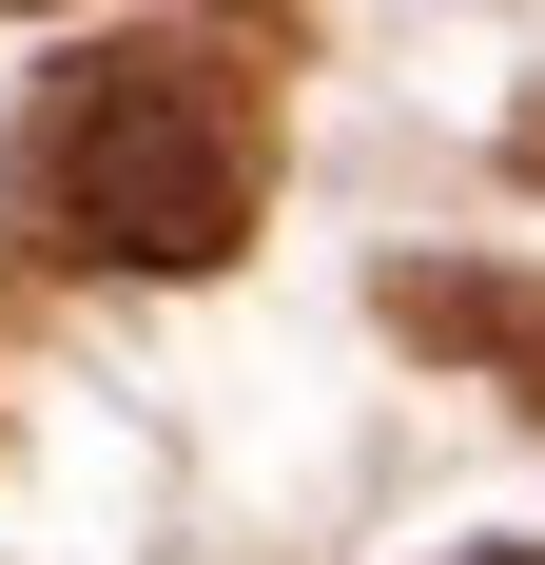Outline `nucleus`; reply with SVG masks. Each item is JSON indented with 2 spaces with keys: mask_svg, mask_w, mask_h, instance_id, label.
<instances>
[{
  "mask_svg": "<svg viewBox=\"0 0 545 565\" xmlns=\"http://www.w3.org/2000/svg\"><path fill=\"white\" fill-rule=\"evenodd\" d=\"M254 20H157V40L58 58L20 117V215L98 274H215L272 215V78Z\"/></svg>",
  "mask_w": 545,
  "mask_h": 565,
  "instance_id": "f257e3e1",
  "label": "nucleus"
},
{
  "mask_svg": "<svg viewBox=\"0 0 545 565\" xmlns=\"http://www.w3.org/2000/svg\"><path fill=\"white\" fill-rule=\"evenodd\" d=\"M409 351H468V371H506V409H545V274H468V254H389L371 292Z\"/></svg>",
  "mask_w": 545,
  "mask_h": 565,
  "instance_id": "f03ea898",
  "label": "nucleus"
},
{
  "mask_svg": "<svg viewBox=\"0 0 545 565\" xmlns=\"http://www.w3.org/2000/svg\"><path fill=\"white\" fill-rule=\"evenodd\" d=\"M506 157H526V175H545V98H526V117H506Z\"/></svg>",
  "mask_w": 545,
  "mask_h": 565,
  "instance_id": "7ed1b4c3",
  "label": "nucleus"
},
{
  "mask_svg": "<svg viewBox=\"0 0 545 565\" xmlns=\"http://www.w3.org/2000/svg\"><path fill=\"white\" fill-rule=\"evenodd\" d=\"M468 565H545V546H468Z\"/></svg>",
  "mask_w": 545,
  "mask_h": 565,
  "instance_id": "20e7f679",
  "label": "nucleus"
}]
</instances>
